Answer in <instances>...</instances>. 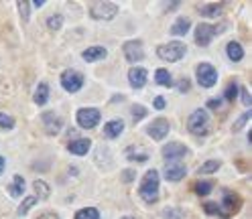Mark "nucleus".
<instances>
[{
  "instance_id": "obj_1",
  "label": "nucleus",
  "mask_w": 252,
  "mask_h": 219,
  "mask_svg": "<svg viewBox=\"0 0 252 219\" xmlns=\"http://www.w3.org/2000/svg\"><path fill=\"white\" fill-rule=\"evenodd\" d=\"M139 195L144 203H157L159 201V172L155 168L146 170V175L141 181Z\"/></svg>"
},
{
  "instance_id": "obj_2",
  "label": "nucleus",
  "mask_w": 252,
  "mask_h": 219,
  "mask_svg": "<svg viewBox=\"0 0 252 219\" xmlns=\"http://www.w3.org/2000/svg\"><path fill=\"white\" fill-rule=\"evenodd\" d=\"M157 55L161 57L163 61H169V63H175L179 59H183V55H185V45L183 43H167V45H161V47L157 49Z\"/></svg>"
},
{
  "instance_id": "obj_3",
  "label": "nucleus",
  "mask_w": 252,
  "mask_h": 219,
  "mask_svg": "<svg viewBox=\"0 0 252 219\" xmlns=\"http://www.w3.org/2000/svg\"><path fill=\"white\" fill-rule=\"evenodd\" d=\"M118 13V6L114 2H90V15L96 20H110Z\"/></svg>"
},
{
  "instance_id": "obj_4",
  "label": "nucleus",
  "mask_w": 252,
  "mask_h": 219,
  "mask_svg": "<svg viewBox=\"0 0 252 219\" xmlns=\"http://www.w3.org/2000/svg\"><path fill=\"white\" fill-rule=\"evenodd\" d=\"M224 33V27H217V25H208V22H199L198 29H196V43L199 47H208L212 43L214 34H220Z\"/></svg>"
},
{
  "instance_id": "obj_5",
  "label": "nucleus",
  "mask_w": 252,
  "mask_h": 219,
  "mask_svg": "<svg viewBox=\"0 0 252 219\" xmlns=\"http://www.w3.org/2000/svg\"><path fill=\"white\" fill-rule=\"evenodd\" d=\"M187 128L191 134H198V136L208 132V114H205V110H196L191 114L187 120Z\"/></svg>"
},
{
  "instance_id": "obj_6",
  "label": "nucleus",
  "mask_w": 252,
  "mask_h": 219,
  "mask_svg": "<svg viewBox=\"0 0 252 219\" xmlns=\"http://www.w3.org/2000/svg\"><path fill=\"white\" fill-rule=\"evenodd\" d=\"M240 197L236 193H230V191H226L224 193V201H222V205H220V213L217 215H222L224 219H228L230 215H234V213H238L240 211Z\"/></svg>"
},
{
  "instance_id": "obj_7",
  "label": "nucleus",
  "mask_w": 252,
  "mask_h": 219,
  "mask_svg": "<svg viewBox=\"0 0 252 219\" xmlns=\"http://www.w3.org/2000/svg\"><path fill=\"white\" fill-rule=\"evenodd\" d=\"M198 82L201 87H212L217 82V71L210 63H201L198 65Z\"/></svg>"
},
{
  "instance_id": "obj_8",
  "label": "nucleus",
  "mask_w": 252,
  "mask_h": 219,
  "mask_svg": "<svg viewBox=\"0 0 252 219\" xmlns=\"http://www.w3.org/2000/svg\"><path fill=\"white\" fill-rule=\"evenodd\" d=\"M61 85L67 89V91H79V87L84 85V75L79 71H72V69H67V71H63L61 75Z\"/></svg>"
},
{
  "instance_id": "obj_9",
  "label": "nucleus",
  "mask_w": 252,
  "mask_h": 219,
  "mask_svg": "<svg viewBox=\"0 0 252 219\" xmlns=\"http://www.w3.org/2000/svg\"><path fill=\"white\" fill-rule=\"evenodd\" d=\"M77 124L82 128H94L96 124H100V112L96 108H82L77 112Z\"/></svg>"
},
{
  "instance_id": "obj_10",
  "label": "nucleus",
  "mask_w": 252,
  "mask_h": 219,
  "mask_svg": "<svg viewBox=\"0 0 252 219\" xmlns=\"http://www.w3.org/2000/svg\"><path fill=\"white\" fill-rule=\"evenodd\" d=\"M124 57H126V61H130V63L143 61L144 59L143 43L141 41H128V43H124Z\"/></svg>"
},
{
  "instance_id": "obj_11",
  "label": "nucleus",
  "mask_w": 252,
  "mask_h": 219,
  "mask_svg": "<svg viewBox=\"0 0 252 219\" xmlns=\"http://www.w3.org/2000/svg\"><path fill=\"white\" fill-rule=\"evenodd\" d=\"M161 154H163L167 160H177V158L187 156V154H189V151H187V148L183 146V144H179V142H169V144H165V146H163Z\"/></svg>"
},
{
  "instance_id": "obj_12",
  "label": "nucleus",
  "mask_w": 252,
  "mask_h": 219,
  "mask_svg": "<svg viewBox=\"0 0 252 219\" xmlns=\"http://www.w3.org/2000/svg\"><path fill=\"white\" fill-rule=\"evenodd\" d=\"M146 134L151 136V138H155V140H163V138L169 134V122H167L165 118L155 120V122L146 128Z\"/></svg>"
},
{
  "instance_id": "obj_13",
  "label": "nucleus",
  "mask_w": 252,
  "mask_h": 219,
  "mask_svg": "<svg viewBox=\"0 0 252 219\" xmlns=\"http://www.w3.org/2000/svg\"><path fill=\"white\" fill-rule=\"evenodd\" d=\"M43 124H45V132H47L49 136H55L57 132H59L61 130V118L59 116H55V114L53 112H45L43 114Z\"/></svg>"
},
{
  "instance_id": "obj_14",
  "label": "nucleus",
  "mask_w": 252,
  "mask_h": 219,
  "mask_svg": "<svg viewBox=\"0 0 252 219\" xmlns=\"http://www.w3.org/2000/svg\"><path fill=\"white\" fill-rule=\"evenodd\" d=\"M185 165H181V163H169L167 168H165V179L167 181H181L183 177H185Z\"/></svg>"
},
{
  "instance_id": "obj_15",
  "label": "nucleus",
  "mask_w": 252,
  "mask_h": 219,
  "mask_svg": "<svg viewBox=\"0 0 252 219\" xmlns=\"http://www.w3.org/2000/svg\"><path fill=\"white\" fill-rule=\"evenodd\" d=\"M128 82L134 89H141L146 84V69L143 67H132L128 71Z\"/></svg>"
},
{
  "instance_id": "obj_16",
  "label": "nucleus",
  "mask_w": 252,
  "mask_h": 219,
  "mask_svg": "<svg viewBox=\"0 0 252 219\" xmlns=\"http://www.w3.org/2000/svg\"><path fill=\"white\" fill-rule=\"evenodd\" d=\"M90 146H91V142L88 140V138H77L75 142H72L70 146V152L72 154H77V156H84V154H88V151H90Z\"/></svg>"
},
{
  "instance_id": "obj_17",
  "label": "nucleus",
  "mask_w": 252,
  "mask_h": 219,
  "mask_svg": "<svg viewBox=\"0 0 252 219\" xmlns=\"http://www.w3.org/2000/svg\"><path fill=\"white\" fill-rule=\"evenodd\" d=\"M124 130V122L122 120H110L106 126H104V136L106 138H118Z\"/></svg>"
},
{
  "instance_id": "obj_18",
  "label": "nucleus",
  "mask_w": 252,
  "mask_h": 219,
  "mask_svg": "<svg viewBox=\"0 0 252 219\" xmlns=\"http://www.w3.org/2000/svg\"><path fill=\"white\" fill-rule=\"evenodd\" d=\"M126 158L128 160H136V163H144V160H148V152L144 151L143 146H130V148H126Z\"/></svg>"
},
{
  "instance_id": "obj_19",
  "label": "nucleus",
  "mask_w": 252,
  "mask_h": 219,
  "mask_svg": "<svg viewBox=\"0 0 252 219\" xmlns=\"http://www.w3.org/2000/svg\"><path fill=\"white\" fill-rule=\"evenodd\" d=\"M82 55H84L86 61H100V59H104L108 53H106L104 47H90V49H86Z\"/></svg>"
},
{
  "instance_id": "obj_20",
  "label": "nucleus",
  "mask_w": 252,
  "mask_h": 219,
  "mask_svg": "<svg viewBox=\"0 0 252 219\" xmlns=\"http://www.w3.org/2000/svg\"><path fill=\"white\" fill-rule=\"evenodd\" d=\"M226 53H228V57H230L232 61H240V59H242V57H244V49H242V45L236 43V41L228 43V49H226Z\"/></svg>"
},
{
  "instance_id": "obj_21",
  "label": "nucleus",
  "mask_w": 252,
  "mask_h": 219,
  "mask_svg": "<svg viewBox=\"0 0 252 219\" xmlns=\"http://www.w3.org/2000/svg\"><path fill=\"white\" fill-rule=\"evenodd\" d=\"M199 15L201 17H210V18H217L222 15V4H201L199 6Z\"/></svg>"
},
{
  "instance_id": "obj_22",
  "label": "nucleus",
  "mask_w": 252,
  "mask_h": 219,
  "mask_svg": "<svg viewBox=\"0 0 252 219\" xmlns=\"http://www.w3.org/2000/svg\"><path fill=\"white\" fill-rule=\"evenodd\" d=\"M33 100H35L37 106H45L49 100V87L47 84H39V87L35 89V96H33Z\"/></svg>"
},
{
  "instance_id": "obj_23",
  "label": "nucleus",
  "mask_w": 252,
  "mask_h": 219,
  "mask_svg": "<svg viewBox=\"0 0 252 219\" xmlns=\"http://www.w3.org/2000/svg\"><path fill=\"white\" fill-rule=\"evenodd\" d=\"M189 27H191V20L185 18V17H181V18H177V20L173 22V27H171V33L179 37V34H185V33L189 31Z\"/></svg>"
},
{
  "instance_id": "obj_24",
  "label": "nucleus",
  "mask_w": 252,
  "mask_h": 219,
  "mask_svg": "<svg viewBox=\"0 0 252 219\" xmlns=\"http://www.w3.org/2000/svg\"><path fill=\"white\" fill-rule=\"evenodd\" d=\"M155 82L159 85L171 87V85H173V77H171V73L167 71V69H157V71H155Z\"/></svg>"
},
{
  "instance_id": "obj_25",
  "label": "nucleus",
  "mask_w": 252,
  "mask_h": 219,
  "mask_svg": "<svg viewBox=\"0 0 252 219\" xmlns=\"http://www.w3.org/2000/svg\"><path fill=\"white\" fill-rule=\"evenodd\" d=\"M33 189L37 191V195H39V199H49V195H51V189H49V185L45 181H35L33 183Z\"/></svg>"
},
{
  "instance_id": "obj_26",
  "label": "nucleus",
  "mask_w": 252,
  "mask_h": 219,
  "mask_svg": "<svg viewBox=\"0 0 252 219\" xmlns=\"http://www.w3.org/2000/svg\"><path fill=\"white\" fill-rule=\"evenodd\" d=\"M22 189H25V179H22L20 175H17L15 181H13V185L8 187V191H10V195H13V197H20Z\"/></svg>"
},
{
  "instance_id": "obj_27",
  "label": "nucleus",
  "mask_w": 252,
  "mask_h": 219,
  "mask_svg": "<svg viewBox=\"0 0 252 219\" xmlns=\"http://www.w3.org/2000/svg\"><path fill=\"white\" fill-rule=\"evenodd\" d=\"M75 219H100V213L96 207H86V209L75 213Z\"/></svg>"
},
{
  "instance_id": "obj_28",
  "label": "nucleus",
  "mask_w": 252,
  "mask_h": 219,
  "mask_svg": "<svg viewBox=\"0 0 252 219\" xmlns=\"http://www.w3.org/2000/svg\"><path fill=\"white\" fill-rule=\"evenodd\" d=\"M217 168H220V160H208L205 165L199 167V172L201 175H212V172H217Z\"/></svg>"
},
{
  "instance_id": "obj_29",
  "label": "nucleus",
  "mask_w": 252,
  "mask_h": 219,
  "mask_svg": "<svg viewBox=\"0 0 252 219\" xmlns=\"http://www.w3.org/2000/svg\"><path fill=\"white\" fill-rule=\"evenodd\" d=\"M163 215H165V219H185V213H183V209H179V207H171V209H165Z\"/></svg>"
},
{
  "instance_id": "obj_30",
  "label": "nucleus",
  "mask_w": 252,
  "mask_h": 219,
  "mask_svg": "<svg viewBox=\"0 0 252 219\" xmlns=\"http://www.w3.org/2000/svg\"><path fill=\"white\" fill-rule=\"evenodd\" d=\"M35 203H37V199H35V197H27L25 201H22V205L18 207V211H17V213H18V215H27V213L33 209V205H35Z\"/></svg>"
},
{
  "instance_id": "obj_31",
  "label": "nucleus",
  "mask_w": 252,
  "mask_h": 219,
  "mask_svg": "<svg viewBox=\"0 0 252 219\" xmlns=\"http://www.w3.org/2000/svg\"><path fill=\"white\" fill-rule=\"evenodd\" d=\"M61 25H63V17H61V15H53V17H49V20H47V27H49L51 31H59Z\"/></svg>"
},
{
  "instance_id": "obj_32",
  "label": "nucleus",
  "mask_w": 252,
  "mask_h": 219,
  "mask_svg": "<svg viewBox=\"0 0 252 219\" xmlns=\"http://www.w3.org/2000/svg\"><path fill=\"white\" fill-rule=\"evenodd\" d=\"M212 183H208V181H205V183H198V185H196V193L198 195H201V197H205V195H210L212 193Z\"/></svg>"
},
{
  "instance_id": "obj_33",
  "label": "nucleus",
  "mask_w": 252,
  "mask_h": 219,
  "mask_svg": "<svg viewBox=\"0 0 252 219\" xmlns=\"http://www.w3.org/2000/svg\"><path fill=\"white\" fill-rule=\"evenodd\" d=\"M15 126V120L6 116V114H0V128H4V130H10Z\"/></svg>"
},
{
  "instance_id": "obj_34",
  "label": "nucleus",
  "mask_w": 252,
  "mask_h": 219,
  "mask_svg": "<svg viewBox=\"0 0 252 219\" xmlns=\"http://www.w3.org/2000/svg\"><path fill=\"white\" fill-rule=\"evenodd\" d=\"M146 116V108L144 106H132V118L139 122V120H143Z\"/></svg>"
},
{
  "instance_id": "obj_35",
  "label": "nucleus",
  "mask_w": 252,
  "mask_h": 219,
  "mask_svg": "<svg viewBox=\"0 0 252 219\" xmlns=\"http://www.w3.org/2000/svg\"><path fill=\"white\" fill-rule=\"evenodd\" d=\"M248 120H250V112H246V114H244V116H240V118L236 120V124H234V128H232V130H234V132H238V130H242V128H244V124H246Z\"/></svg>"
},
{
  "instance_id": "obj_36",
  "label": "nucleus",
  "mask_w": 252,
  "mask_h": 219,
  "mask_svg": "<svg viewBox=\"0 0 252 219\" xmlns=\"http://www.w3.org/2000/svg\"><path fill=\"white\" fill-rule=\"evenodd\" d=\"M236 96H238V85L236 84H230V85L226 87V100L228 101H234Z\"/></svg>"
},
{
  "instance_id": "obj_37",
  "label": "nucleus",
  "mask_w": 252,
  "mask_h": 219,
  "mask_svg": "<svg viewBox=\"0 0 252 219\" xmlns=\"http://www.w3.org/2000/svg\"><path fill=\"white\" fill-rule=\"evenodd\" d=\"M29 6H31V2H27V0H22V2H18V8H20V17H22V20H29Z\"/></svg>"
},
{
  "instance_id": "obj_38",
  "label": "nucleus",
  "mask_w": 252,
  "mask_h": 219,
  "mask_svg": "<svg viewBox=\"0 0 252 219\" xmlns=\"http://www.w3.org/2000/svg\"><path fill=\"white\" fill-rule=\"evenodd\" d=\"M240 94H242V103H244L246 108H250V106H252V98H250V91H248L246 87H242V89H240Z\"/></svg>"
},
{
  "instance_id": "obj_39",
  "label": "nucleus",
  "mask_w": 252,
  "mask_h": 219,
  "mask_svg": "<svg viewBox=\"0 0 252 219\" xmlns=\"http://www.w3.org/2000/svg\"><path fill=\"white\" fill-rule=\"evenodd\" d=\"M191 84H189V79H179L177 82V89L181 91V94H185V91H189Z\"/></svg>"
},
{
  "instance_id": "obj_40",
  "label": "nucleus",
  "mask_w": 252,
  "mask_h": 219,
  "mask_svg": "<svg viewBox=\"0 0 252 219\" xmlns=\"http://www.w3.org/2000/svg\"><path fill=\"white\" fill-rule=\"evenodd\" d=\"M205 211H208L210 215H217V213H220V205H217V203H205Z\"/></svg>"
},
{
  "instance_id": "obj_41",
  "label": "nucleus",
  "mask_w": 252,
  "mask_h": 219,
  "mask_svg": "<svg viewBox=\"0 0 252 219\" xmlns=\"http://www.w3.org/2000/svg\"><path fill=\"white\" fill-rule=\"evenodd\" d=\"M132 179H134V170H124L122 172V181L124 183H130Z\"/></svg>"
},
{
  "instance_id": "obj_42",
  "label": "nucleus",
  "mask_w": 252,
  "mask_h": 219,
  "mask_svg": "<svg viewBox=\"0 0 252 219\" xmlns=\"http://www.w3.org/2000/svg\"><path fill=\"white\" fill-rule=\"evenodd\" d=\"M220 106H222L220 100H210V101H208V108H212V110H217Z\"/></svg>"
},
{
  "instance_id": "obj_43",
  "label": "nucleus",
  "mask_w": 252,
  "mask_h": 219,
  "mask_svg": "<svg viewBox=\"0 0 252 219\" xmlns=\"http://www.w3.org/2000/svg\"><path fill=\"white\" fill-rule=\"evenodd\" d=\"M155 108L157 110H163L165 108V100L163 98H155Z\"/></svg>"
},
{
  "instance_id": "obj_44",
  "label": "nucleus",
  "mask_w": 252,
  "mask_h": 219,
  "mask_svg": "<svg viewBox=\"0 0 252 219\" xmlns=\"http://www.w3.org/2000/svg\"><path fill=\"white\" fill-rule=\"evenodd\" d=\"M37 219H59V217H57L55 213H43V215H39Z\"/></svg>"
},
{
  "instance_id": "obj_45",
  "label": "nucleus",
  "mask_w": 252,
  "mask_h": 219,
  "mask_svg": "<svg viewBox=\"0 0 252 219\" xmlns=\"http://www.w3.org/2000/svg\"><path fill=\"white\" fill-rule=\"evenodd\" d=\"M31 4H33V6H37V8H39V6H43L45 2H43V0H35V2H31Z\"/></svg>"
},
{
  "instance_id": "obj_46",
  "label": "nucleus",
  "mask_w": 252,
  "mask_h": 219,
  "mask_svg": "<svg viewBox=\"0 0 252 219\" xmlns=\"http://www.w3.org/2000/svg\"><path fill=\"white\" fill-rule=\"evenodd\" d=\"M4 170V156H0V172Z\"/></svg>"
},
{
  "instance_id": "obj_47",
  "label": "nucleus",
  "mask_w": 252,
  "mask_h": 219,
  "mask_svg": "<svg viewBox=\"0 0 252 219\" xmlns=\"http://www.w3.org/2000/svg\"><path fill=\"white\" fill-rule=\"evenodd\" d=\"M122 219H134V217H122Z\"/></svg>"
}]
</instances>
